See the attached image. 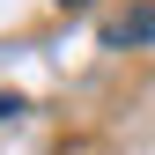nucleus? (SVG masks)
I'll use <instances>...</instances> for the list:
<instances>
[{
    "mask_svg": "<svg viewBox=\"0 0 155 155\" xmlns=\"http://www.w3.org/2000/svg\"><path fill=\"white\" fill-rule=\"evenodd\" d=\"M104 45L111 52H133V45H155V0H133L104 22Z\"/></svg>",
    "mask_w": 155,
    "mask_h": 155,
    "instance_id": "obj_1",
    "label": "nucleus"
},
{
    "mask_svg": "<svg viewBox=\"0 0 155 155\" xmlns=\"http://www.w3.org/2000/svg\"><path fill=\"white\" fill-rule=\"evenodd\" d=\"M15 111H22V96H15V89H0V118H15Z\"/></svg>",
    "mask_w": 155,
    "mask_h": 155,
    "instance_id": "obj_2",
    "label": "nucleus"
},
{
    "mask_svg": "<svg viewBox=\"0 0 155 155\" xmlns=\"http://www.w3.org/2000/svg\"><path fill=\"white\" fill-rule=\"evenodd\" d=\"M59 8H89V0H59Z\"/></svg>",
    "mask_w": 155,
    "mask_h": 155,
    "instance_id": "obj_3",
    "label": "nucleus"
}]
</instances>
